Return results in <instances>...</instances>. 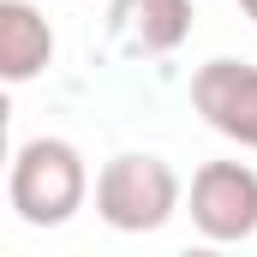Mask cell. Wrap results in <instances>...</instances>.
<instances>
[{"mask_svg":"<svg viewBox=\"0 0 257 257\" xmlns=\"http://www.w3.org/2000/svg\"><path fill=\"white\" fill-rule=\"evenodd\" d=\"M6 203L24 227H66L90 203V168H84L78 144H66V138L18 144L12 174H6Z\"/></svg>","mask_w":257,"mask_h":257,"instance_id":"cell-1","label":"cell"},{"mask_svg":"<svg viewBox=\"0 0 257 257\" xmlns=\"http://www.w3.org/2000/svg\"><path fill=\"white\" fill-rule=\"evenodd\" d=\"M180 174L162 162V156H114V162H102V174H96V215L114 227V233H156V227H168L174 215H180Z\"/></svg>","mask_w":257,"mask_h":257,"instance_id":"cell-2","label":"cell"},{"mask_svg":"<svg viewBox=\"0 0 257 257\" xmlns=\"http://www.w3.org/2000/svg\"><path fill=\"white\" fill-rule=\"evenodd\" d=\"M192 227L215 245H239L257 233V168L203 162L192 174Z\"/></svg>","mask_w":257,"mask_h":257,"instance_id":"cell-3","label":"cell"},{"mask_svg":"<svg viewBox=\"0 0 257 257\" xmlns=\"http://www.w3.org/2000/svg\"><path fill=\"white\" fill-rule=\"evenodd\" d=\"M192 108L203 114V126L221 132L227 144L257 150V66L245 60H203L192 72Z\"/></svg>","mask_w":257,"mask_h":257,"instance_id":"cell-4","label":"cell"},{"mask_svg":"<svg viewBox=\"0 0 257 257\" xmlns=\"http://www.w3.org/2000/svg\"><path fill=\"white\" fill-rule=\"evenodd\" d=\"M108 36L138 60H162L192 36V0H114Z\"/></svg>","mask_w":257,"mask_h":257,"instance_id":"cell-5","label":"cell"},{"mask_svg":"<svg viewBox=\"0 0 257 257\" xmlns=\"http://www.w3.org/2000/svg\"><path fill=\"white\" fill-rule=\"evenodd\" d=\"M54 60V24L30 0H0V78L30 84Z\"/></svg>","mask_w":257,"mask_h":257,"instance_id":"cell-6","label":"cell"},{"mask_svg":"<svg viewBox=\"0 0 257 257\" xmlns=\"http://www.w3.org/2000/svg\"><path fill=\"white\" fill-rule=\"evenodd\" d=\"M239 12H245V18H251V24H257V0H239Z\"/></svg>","mask_w":257,"mask_h":257,"instance_id":"cell-7","label":"cell"}]
</instances>
